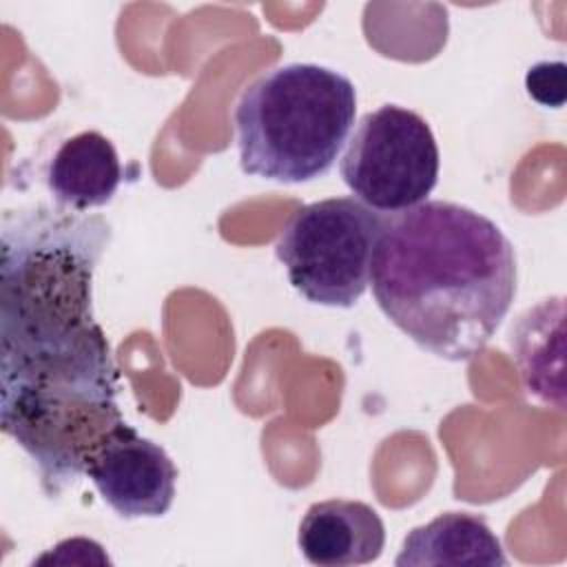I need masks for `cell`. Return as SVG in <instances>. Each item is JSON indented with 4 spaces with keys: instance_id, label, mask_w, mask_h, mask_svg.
<instances>
[{
    "instance_id": "6da1fadb",
    "label": "cell",
    "mask_w": 567,
    "mask_h": 567,
    "mask_svg": "<svg viewBox=\"0 0 567 567\" xmlns=\"http://www.w3.org/2000/svg\"><path fill=\"white\" fill-rule=\"evenodd\" d=\"M106 217L60 206L7 210L0 226V416L117 401V372L93 312Z\"/></svg>"
},
{
    "instance_id": "7a4b0ae2",
    "label": "cell",
    "mask_w": 567,
    "mask_h": 567,
    "mask_svg": "<svg viewBox=\"0 0 567 567\" xmlns=\"http://www.w3.org/2000/svg\"><path fill=\"white\" fill-rule=\"evenodd\" d=\"M516 250L483 213L425 199L383 219L370 286L379 310L423 352L467 361L516 297Z\"/></svg>"
},
{
    "instance_id": "3957f363",
    "label": "cell",
    "mask_w": 567,
    "mask_h": 567,
    "mask_svg": "<svg viewBox=\"0 0 567 567\" xmlns=\"http://www.w3.org/2000/svg\"><path fill=\"white\" fill-rule=\"evenodd\" d=\"M357 115L352 80L315 62H288L257 75L235 104L239 166L279 184L323 177Z\"/></svg>"
},
{
    "instance_id": "277c9868",
    "label": "cell",
    "mask_w": 567,
    "mask_h": 567,
    "mask_svg": "<svg viewBox=\"0 0 567 567\" xmlns=\"http://www.w3.org/2000/svg\"><path fill=\"white\" fill-rule=\"evenodd\" d=\"M383 219L357 197L297 208L275 241L290 286L310 303L352 308L370 286Z\"/></svg>"
},
{
    "instance_id": "5b68a950",
    "label": "cell",
    "mask_w": 567,
    "mask_h": 567,
    "mask_svg": "<svg viewBox=\"0 0 567 567\" xmlns=\"http://www.w3.org/2000/svg\"><path fill=\"white\" fill-rule=\"evenodd\" d=\"M339 162L350 193L379 213H399L427 199L441 155L430 124L412 109L383 104L365 113Z\"/></svg>"
},
{
    "instance_id": "8992f818",
    "label": "cell",
    "mask_w": 567,
    "mask_h": 567,
    "mask_svg": "<svg viewBox=\"0 0 567 567\" xmlns=\"http://www.w3.org/2000/svg\"><path fill=\"white\" fill-rule=\"evenodd\" d=\"M86 476L122 518H159L175 501L177 467L166 450L126 421L93 450Z\"/></svg>"
},
{
    "instance_id": "52a82bcc",
    "label": "cell",
    "mask_w": 567,
    "mask_h": 567,
    "mask_svg": "<svg viewBox=\"0 0 567 567\" xmlns=\"http://www.w3.org/2000/svg\"><path fill=\"white\" fill-rule=\"evenodd\" d=\"M297 545L301 556L319 567L365 565L381 556L385 525L368 503L330 498L306 509Z\"/></svg>"
},
{
    "instance_id": "ba28073f",
    "label": "cell",
    "mask_w": 567,
    "mask_h": 567,
    "mask_svg": "<svg viewBox=\"0 0 567 567\" xmlns=\"http://www.w3.org/2000/svg\"><path fill=\"white\" fill-rule=\"evenodd\" d=\"M44 179L55 206L86 213L113 199L122 184V164L106 135L82 131L55 148Z\"/></svg>"
},
{
    "instance_id": "9c48e42d",
    "label": "cell",
    "mask_w": 567,
    "mask_h": 567,
    "mask_svg": "<svg viewBox=\"0 0 567 567\" xmlns=\"http://www.w3.org/2000/svg\"><path fill=\"white\" fill-rule=\"evenodd\" d=\"M396 567L421 565H487L503 567L507 556L498 536L483 516L470 512H445L414 527L401 543Z\"/></svg>"
},
{
    "instance_id": "30bf717a",
    "label": "cell",
    "mask_w": 567,
    "mask_h": 567,
    "mask_svg": "<svg viewBox=\"0 0 567 567\" xmlns=\"http://www.w3.org/2000/svg\"><path fill=\"white\" fill-rule=\"evenodd\" d=\"M558 323H563V310L551 317V299H545L518 317L509 332V346L525 390L540 401L563 405V390L549 377V372H554V377L560 379V372L554 370L549 361V341L563 334V330L554 332V337L549 334Z\"/></svg>"
},
{
    "instance_id": "8fae6325",
    "label": "cell",
    "mask_w": 567,
    "mask_h": 567,
    "mask_svg": "<svg viewBox=\"0 0 567 567\" xmlns=\"http://www.w3.org/2000/svg\"><path fill=\"white\" fill-rule=\"evenodd\" d=\"M527 93L543 106L558 109L565 104V62H538L525 75Z\"/></svg>"
}]
</instances>
